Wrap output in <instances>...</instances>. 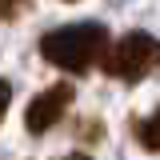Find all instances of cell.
Instances as JSON below:
<instances>
[{"instance_id":"cell-3","label":"cell","mask_w":160,"mask_h":160,"mask_svg":"<svg viewBox=\"0 0 160 160\" xmlns=\"http://www.w3.org/2000/svg\"><path fill=\"white\" fill-rule=\"evenodd\" d=\"M68 104H72V84H52V88H44L40 96H32L28 112H24L28 132H36V136H40V132H48V128L68 112Z\"/></svg>"},{"instance_id":"cell-2","label":"cell","mask_w":160,"mask_h":160,"mask_svg":"<svg viewBox=\"0 0 160 160\" xmlns=\"http://www.w3.org/2000/svg\"><path fill=\"white\" fill-rule=\"evenodd\" d=\"M108 72L120 80H144L152 76V72H160V40L152 36V32H128V36L116 40V48L108 52Z\"/></svg>"},{"instance_id":"cell-6","label":"cell","mask_w":160,"mask_h":160,"mask_svg":"<svg viewBox=\"0 0 160 160\" xmlns=\"http://www.w3.org/2000/svg\"><path fill=\"white\" fill-rule=\"evenodd\" d=\"M64 160H88V156H84V152H72V156H64Z\"/></svg>"},{"instance_id":"cell-4","label":"cell","mask_w":160,"mask_h":160,"mask_svg":"<svg viewBox=\"0 0 160 160\" xmlns=\"http://www.w3.org/2000/svg\"><path fill=\"white\" fill-rule=\"evenodd\" d=\"M136 140H140V148L160 152V108H156L148 120H140V124H136Z\"/></svg>"},{"instance_id":"cell-5","label":"cell","mask_w":160,"mask_h":160,"mask_svg":"<svg viewBox=\"0 0 160 160\" xmlns=\"http://www.w3.org/2000/svg\"><path fill=\"white\" fill-rule=\"evenodd\" d=\"M8 100H12V84L0 80V120H4V112H8Z\"/></svg>"},{"instance_id":"cell-1","label":"cell","mask_w":160,"mask_h":160,"mask_svg":"<svg viewBox=\"0 0 160 160\" xmlns=\"http://www.w3.org/2000/svg\"><path fill=\"white\" fill-rule=\"evenodd\" d=\"M108 48V32L100 24H64V28H52L48 36L40 40V52L48 64H56L64 72H84L92 68Z\"/></svg>"}]
</instances>
